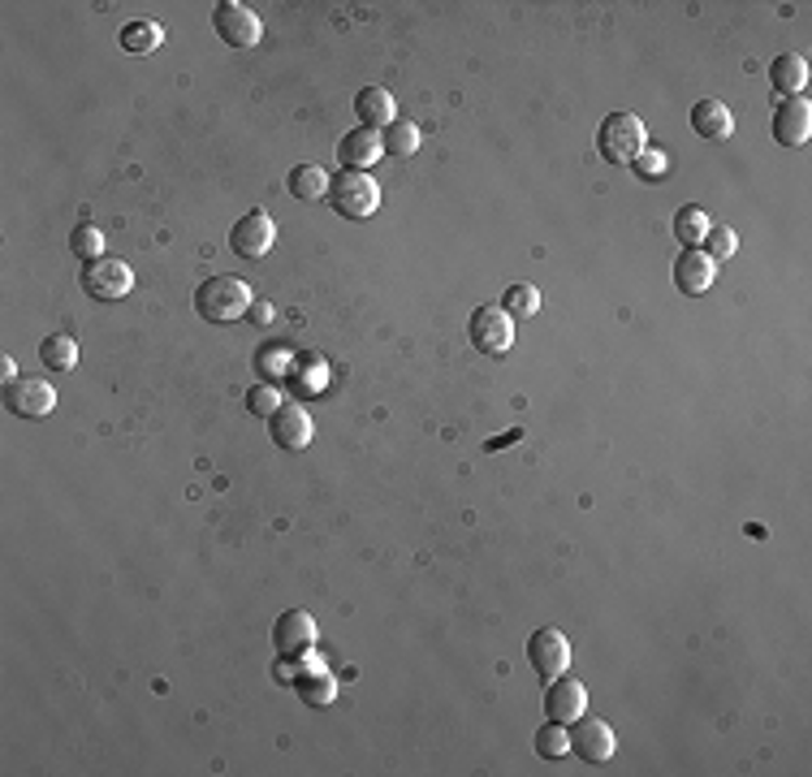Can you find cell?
Wrapping results in <instances>:
<instances>
[{"instance_id": "11", "label": "cell", "mask_w": 812, "mask_h": 777, "mask_svg": "<svg viewBox=\"0 0 812 777\" xmlns=\"http://www.w3.org/2000/svg\"><path fill=\"white\" fill-rule=\"evenodd\" d=\"M4 406L17 419H43L56 410V389L39 377H17L13 385H4Z\"/></svg>"}, {"instance_id": "18", "label": "cell", "mask_w": 812, "mask_h": 777, "mask_svg": "<svg viewBox=\"0 0 812 777\" xmlns=\"http://www.w3.org/2000/svg\"><path fill=\"white\" fill-rule=\"evenodd\" d=\"M394 95L385 91V87H364L359 95H355V117H359V126H368V130H385L390 122H394Z\"/></svg>"}, {"instance_id": "20", "label": "cell", "mask_w": 812, "mask_h": 777, "mask_svg": "<svg viewBox=\"0 0 812 777\" xmlns=\"http://www.w3.org/2000/svg\"><path fill=\"white\" fill-rule=\"evenodd\" d=\"M312 670H303L299 678H294V687H299V696L312 704V709H325V704H333L338 700V678L320 665V661H307Z\"/></svg>"}, {"instance_id": "31", "label": "cell", "mask_w": 812, "mask_h": 777, "mask_svg": "<svg viewBox=\"0 0 812 777\" xmlns=\"http://www.w3.org/2000/svg\"><path fill=\"white\" fill-rule=\"evenodd\" d=\"M631 165H635V174H639V178H644V182H648V178H657V174H661V169H665V161H661V156H657V152H648V148H644V152H639V156H635V161H631Z\"/></svg>"}, {"instance_id": "27", "label": "cell", "mask_w": 812, "mask_h": 777, "mask_svg": "<svg viewBox=\"0 0 812 777\" xmlns=\"http://www.w3.org/2000/svg\"><path fill=\"white\" fill-rule=\"evenodd\" d=\"M69 251H74L83 264H91V259L104 255V233H100L91 220H78V225L69 229Z\"/></svg>"}, {"instance_id": "29", "label": "cell", "mask_w": 812, "mask_h": 777, "mask_svg": "<svg viewBox=\"0 0 812 777\" xmlns=\"http://www.w3.org/2000/svg\"><path fill=\"white\" fill-rule=\"evenodd\" d=\"M536 752L549 756V761H562V756L571 752V735H567V726H562V722H545V726L536 730Z\"/></svg>"}, {"instance_id": "9", "label": "cell", "mask_w": 812, "mask_h": 777, "mask_svg": "<svg viewBox=\"0 0 812 777\" xmlns=\"http://www.w3.org/2000/svg\"><path fill=\"white\" fill-rule=\"evenodd\" d=\"M528 661L541 674V683H549V678L567 674V665H571V639L558 626H541L528 639Z\"/></svg>"}, {"instance_id": "16", "label": "cell", "mask_w": 812, "mask_h": 777, "mask_svg": "<svg viewBox=\"0 0 812 777\" xmlns=\"http://www.w3.org/2000/svg\"><path fill=\"white\" fill-rule=\"evenodd\" d=\"M718 281V264L700 251V246H687V251H678V259H674V285L683 290V294H705L709 285Z\"/></svg>"}, {"instance_id": "32", "label": "cell", "mask_w": 812, "mask_h": 777, "mask_svg": "<svg viewBox=\"0 0 812 777\" xmlns=\"http://www.w3.org/2000/svg\"><path fill=\"white\" fill-rule=\"evenodd\" d=\"M246 320H255V324H272V303H251V311H246Z\"/></svg>"}, {"instance_id": "33", "label": "cell", "mask_w": 812, "mask_h": 777, "mask_svg": "<svg viewBox=\"0 0 812 777\" xmlns=\"http://www.w3.org/2000/svg\"><path fill=\"white\" fill-rule=\"evenodd\" d=\"M0 381H4V385H13V381H17V372H13V359H9V355L0 359Z\"/></svg>"}, {"instance_id": "1", "label": "cell", "mask_w": 812, "mask_h": 777, "mask_svg": "<svg viewBox=\"0 0 812 777\" xmlns=\"http://www.w3.org/2000/svg\"><path fill=\"white\" fill-rule=\"evenodd\" d=\"M251 285L242 277H207L200 290H195V311L207 324H233V320H246L251 311Z\"/></svg>"}, {"instance_id": "15", "label": "cell", "mask_w": 812, "mask_h": 777, "mask_svg": "<svg viewBox=\"0 0 812 777\" xmlns=\"http://www.w3.org/2000/svg\"><path fill=\"white\" fill-rule=\"evenodd\" d=\"M381 156H385L381 135H377V130H368V126H355V130H346V135L338 139V161H342L346 169L368 174V169H372Z\"/></svg>"}, {"instance_id": "19", "label": "cell", "mask_w": 812, "mask_h": 777, "mask_svg": "<svg viewBox=\"0 0 812 777\" xmlns=\"http://www.w3.org/2000/svg\"><path fill=\"white\" fill-rule=\"evenodd\" d=\"M770 82H774L778 95H804V87H809V61H804L800 52H783V56H774V65H770Z\"/></svg>"}, {"instance_id": "17", "label": "cell", "mask_w": 812, "mask_h": 777, "mask_svg": "<svg viewBox=\"0 0 812 777\" xmlns=\"http://www.w3.org/2000/svg\"><path fill=\"white\" fill-rule=\"evenodd\" d=\"M692 130L709 143H722V139L735 135V113L722 100H696L692 104Z\"/></svg>"}, {"instance_id": "21", "label": "cell", "mask_w": 812, "mask_h": 777, "mask_svg": "<svg viewBox=\"0 0 812 777\" xmlns=\"http://www.w3.org/2000/svg\"><path fill=\"white\" fill-rule=\"evenodd\" d=\"M39 364L48 372H74L78 368V342L69 333H48L39 342Z\"/></svg>"}, {"instance_id": "30", "label": "cell", "mask_w": 812, "mask_h": 777, "mask_svg": "<svg viewBox=\"0 0 812 777\" xmlns=\"http://www.w3.org/2000/svg\"><path fill=\"white\" fill-rule=\"evenodd\" d=\"M281 406V389L268 385V381H259L255 389H246V410L251 415H259V419H268L272 410Z\"/></svg>"}, {"instance_id": "25", "label": "cell", "mask_w": 812, "mask_h": 777, "mask_svg": "<svg viewBox=\"0 0 812 777\" xmlns=\"http://www.w3.org/2000/svg\"><path fill=\"white\" fill-rule=\"evenodd\" d=\"M381 148H385V156H410V152H419V126L406 122V117H394L381 130Z\"/></svg>"}, {"instance_id": "8", "label": "cell", "mask_w": 812, "mask_h": 777, "mask_svg": "<svg viewBox=\"0 0 812 777\" xmlns=\"http://www.w3.org/2000/svg\"><path fill=\"white\" fill-rule=\"evenodd\" d=\"M272 648L281 661H294V657H307L316 648V617L307 609H286L277 622H272Z\"/></svg>"}, {"instance_id": "14", "label": "cell", "mask_w": 812, "mask_h": 777, "mask_svg": "<svg viewBox=\"0 0 812 777\" xmlns=\"http://www.w3.org/2000/svg\"><path fill=\"white\" fill-rule=\"evenodd\" d=\"M268 436L277 449H307L312 445V419L299 402H281L272 415H268Z\"/></svg>"}, {"instance_id": "34", "label": "cell", "mask_w": 812, "mask_h": 777, "mask_svg": "<svg viewBox=\"0 0 812 777\" xmlns=\"http://www.w3.org/2000/svg\"><path fill=\"white\" fill-rule=\"evenodd\" d=\"M519 436H523V432L515 428V432H506V436H497V441H489V449H502V445H510V441H519Z\"/></svg>"}, {"instance_id": "26", "label": "cell", "mask_w": 812, "mask_h": 777, "mask_svg": "<svg viewBox=\"0 0 812 777\" xmlns=\"http://www.w3.org/2000/svg\"><path fill=\"white\" fill-rule=\"evenodd\" d=\"M713 220H709V212L705 207H696V203H687V207H678L674 212V238L683 242V246H700V238H705V229H709Z\"/></svg>"}, {"instance_id": "4", "label": "cell", "mask_w": 812, "mask_h": 777, "mask_svg": "<svg viewBox=\"0 0 812 777\" xmlns=\"http://www.w3.org/2000/svg\"><path fill=\"white\" fill-rule=\"evenodd\" d=\"M83 290L100 303H117L135 290V272L126 259H113V255H100L91 264H83Z\"/></svg>"}, {"instance_id": "22", "label": "cell", "mask_w": 812, "mask_h": 777, "mask_svg": "<svg viewBox=\"0 0 812 777\" xmlns=\"http://www.w3.org/2000/svg\"><path fill=\"white\" fill-rule=\"evenodd\" d=\"M286 191L294 194L299 203H312V199H325L329 194V174L320 165H294L290 178H286Z\"/></svg>"}, {"instance_id": "2", "label": "cell", "mask_w": 812, "mask_h": 777, "mask_svg": "<svg viewBox=\"0 0 812 777\" xmlns=\"http://www.w3.org/2000/svg\"><path fill=\"white\" fill-rule=\"evenodd\" d=\"M597 148L609 165H631L648 148V126L639 113H609L597 130Z\"/></svg>"}, {"instance_id": "12", "label": "cell", "mask_w": 812, "mask_h": 777, "mask_svg": "<svg viewBox=\"0 0 812 777\" xmlns=\"http://www.w3.org/2000/svg\"><path fill=\"white\" fill-rule=\"evenodd\" d=\"M774 143L778 148H804L812 135V104L804 95H783V104L774 109Z\"/></svg>"}, {"instance_id": "3", "label": "cell", "mask_w": 812, "mask_h": 777, "mask_svg": "<svg viewBox=\"0 0 812 777\" xmlns=\"http://www.w3.org/2000/svg\"><path fill=\"white\" fill-rule=\"evenodd\" d=\"M329 203L338 207V216L346 220H368L381 207V187L372 174L359 169H342L338 178H329Z\"/></svg>"}, {"instance_id": "10", "label": "cell", "mask_w": 812, "mask_h": 777, "mask_svg": "<svg viewBox=\"0 0 812 777\" xmlns=\"http://www.w3.org/2000/svg\"><path fill=\"white\" fill-rule=\"evenodd\" d=\"M567 735H571V752L584 765H606L618 752V735L601 717H575V730H567Z\"/></svg>"}, {"instance_id": "13", "label": "cell", "mask_w": 812, "mask_h": 777, "mask_svg": "<svg viewBox=\"0 0 812 777\" xmlns=\"http://www.w3.org/2000/svg\"><path fill=\"white\" fill-rule=\"evenodd\" d=\"M584 709H588V687H584L575 674L549 678V687H545V717H549V722L571 726L575 717H584Z\"/></svg>"}, {"instance_id": "28", "label": "cell", "mask_w": 812, "mask_h": 777, "mask_svg": "<svg viewBox=\"0 0 812 777\" xmlns=\"http://www.w3.org/2000/svg\"><path fill=\"white\" fill-rule=\"evenodd\" d=\"M700 251H705L713 264H722V259H731V255L739 251V233H735L731 225H709L705 238H700Z\"/></svg>"}, {"instance_id": "5", "label": "cell", "mask_w": 812, "mask_h": 777, "mask_svg": "<svg viewBox=\"0 0 812 777\" xmlns=\"http://www.w3.org/2000/svg\"><path fill=\"white\" fill-rule=\"evenodd\" d=\"M212 30L220 35V43L229 48H255L264 35V22L255 17V9H246L242 0H220L212 9Z\"/></svg>"}, {"instance_id": "6", "label": "cell", "mask_w": 812, "mask_h": 777, "mask_svg": "<svg viewBox=\"0 0 812 777\" xmlns=\"http://www.w3.org/2000/svg\"><path fill=\"white\" fill-rule=\"evenodd\" d=\"M272 242H277V225H272V216L264 207H251L229 229V251L242 255V259H264L272 251Z\"/></svg>"}, {"instance_id": "24", "label": "cell", "mask_w": 812, "mask_h": 777, "mask_svg": "<svg viewBox=\"0 0 812 777\" xmlns=\"http://www.w3.org/2000/svg\"><path fill=\"white\" fill-rule=\"evenodd\" d=\"M502 311H506L510 320H532V316L541 311V290H536L532 281H515V285L506 290V298H502Z\"/></svg>"}, {"instance_id": "7", "label": "cell", "mask_w": 812, "mask_h": 777, "mask_svg": "<svg viewBox=\"0 0 812 777\" xmlns=\"http://www.w3.org/2000/svg\"><path fill=\"white\" fill-rule=\"evenodd\" d=\"M467 337L480 355H506L515 346V320L502 307H475L471 324H467Z\"/></svg>"}, {"instance_id": "23", "label": "cell", "mask_w": 812, "mask_h": 777, "mask_svg": "<svg viewBox=\"0 0 812 777\" xmlns=\"http://www.w3.org/2000/svg\"><path fill=\"white\" fill-rule=\"evenodd\" d=\"M117 43H122L126 52H135V56H148V52H156V48L165 43V35H161L156 22H126L122 35H117Z\"/></svg>"}]
</instances>
